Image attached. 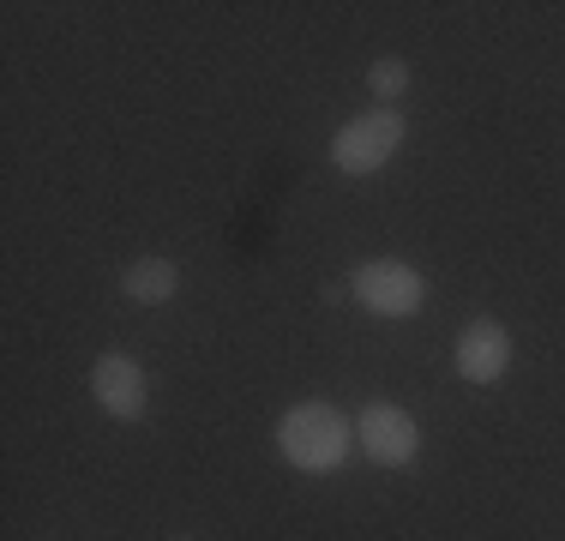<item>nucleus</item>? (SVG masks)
Wrapping results in <instances>:
<instances>
[{"mask_svg":"<svg viewBox=\"0 0 565 541\" xmlns=\"http://www.w3.org/2000/svg\"><path fill=\"white\" fill-rule=\"evenodd\" d=\"M349 445H355V427L343 422V410H331V403H289V410L277 415V452L289 469H301V476H331V469L349 457Z\"/></svg>","mask_w":565,"mask_h":541,"instance_id":"obj_1","label":"nucleus"},{"mask_svg":"<svg viewBox=\"0 0 565 541\" xmlns=\"http://www.w3.org/2000/svg\"><path fill=\"white\" fill-rule=\"evenodd\" d=\"M403 132H409V120L397 115V108H361L355 120H343L338 132H331V162H338L343 174H380L385 162L403 151Z\"/></svg>","mask_w":565,"mask_h":541,"instance_id":"obj_2","label":"nucleus"},{"mask_svg":"<svg viewBox=\"0 0 565 541\" xmlns=\"http://www.w3.org/2000/svg\"><path fill=\"white\" fill-rule=\"evenodd\" d=\"M349 295H355L373 319H409L427 307L434 283H427V270H415L409 259H367L349 277Z\"/></svg>","mask_w":565,"mask_h":541,"instance_id":"obj_3","label":"nucleus"},{"mask_svg":"<svg viewBox=\"0 0 565 541\" xmlns=\"http://www.w3.org/2000/svg\"><path fill=\"white\" fill-rule=\"evenodd\" d=\"M355 439L380 469H409L422 457V422L403 403H367L355 422Z\"/></svg>","mask_w":565,"mask_h":541,"instance_id":"obj_4","label":"nucleus"},{"mask_svg":"<svg viewBox=\"0 0 565 541\" xmlns=\"http://www.w3.org/2000/svg\"><path fill=\"white\" fill-rule=\"evenodd\" d=\"M511 356H518V343H511V331L500 319H469L451 343V361H457L463 385H500L511 373Z\"/></svg>","mask_w":565,"mask_h":541,"instance_id":"obj_5","label":"nucleus"},{"mask_svg":"<svg viewBox=\"0 0 565 541\" xmlns=\"http://www.w3.org/2000/svg\"><path fill=\"white\" fill-rule=\"evenodd\" d=\"M90 397H97L115 422H139V415L151 410V379H145V368L132 356L109 349V356L90 361Z\"/></svg>","mask_w":565,"mask_h":541,"instance_id":"obj_6","label":"nucleus"},{"mask_svg":"<svg viewBox=\"0 0 565 541\" xmlns=\"http://www.w3.org/2000/svg\"><path fill=\"white\" fill-rule=\"evenodd\" d=\"M120 295H127L132 307H163L181 295V265L163 259V253H145V259H132L120 270Z\"/></svg>","mask_w":565,"mask_h":541,"instance_id":"obj_7","label":"nucleus"},{"mask_svg":"<svg viewBox=\"0 0 565 541\" xmlns=\"http://www.w3.org/2000/svg\"><path fill=\"white\" fill-rule=\"evenodd\" d=\"M409 85H415V73H409L403 54H380V61L367 66V91H373V103H380V108L403 103V97H409Z\"/></svg>","mask_w":565,"mask_h":541,"instance_id":"obj_8","label":"nucleus"},{"mask_svg":"<svg viewBox=\"0 0 565 541\" xmlns=\"http://www.w3.org/2000/svg\"><path fill=\"white\" fill-rule=\"evenodd\" d=\"M169 541H193V535H169Z\"/></svg>","mask_w":565,"mask_h":541,"instance_id":"obj_9","label":"nucleus"}]
</instances>
